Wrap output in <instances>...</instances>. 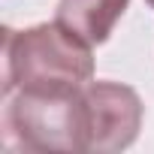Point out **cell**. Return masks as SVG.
I'll return each instance as SVG.
<instances>
[{"label":"cell","instance_id":"1","mask_svg":"<svg viewBox=\"0 0 154 154\" xmlns=\"http://www.w3.org/2000/svg\"><path fill=\"white\" fill-rule=\"evenodd\" d=\"M94 45L63 24L3 30V94L6 91H63L94 79Z\"/></svg>","mask_w":154,"mask_h":154},{"label":"cell","instance_id":"2","mask_svg":"<svg viewBox=\"0 0 154 154\" xmlns=\"http://www.w3.org/2000/svg\"><path fill=\"white\" fill-rule=\"evenodd\" d=\"M85 85L63 91H6L3 145L18 151H88Z\"/></svg>","mask_w":154,"mask_h":154},{"label":"cell","instance_id":"3","mask_svg":"<svg viewBox=\"0 0 154 154\" xmlns=\"http://www.w3.org/2000/svg\"><path fill=\"white\" fill-rule=\"evenodd\" d=\"M88 151H124L142 130L145 106L139 94L121 82H88Z\"/></svg>","mask_w":154,"mask_h":154},{"label":"cell","instance_id":"4","mask_svg":"<svg viewBox=\"0 0 154 154\" xmlns=\"http://www.w3.org/2000/svg\"><path fill=\"white\" fill-rule=\"evenodd\" d=\"M127 6L130 0H57L54 21L72 30L88 45H103Z\"/></svg>","mask_w":154,"mask_h":154},{"label":"cell","instance_id":"5","mask_svg":"<svg viewBox=\"0 0 154 154\" xmlns=\"http://www.w3.org/2000/svg\"><path fill=\"white\" fill-rule=\"evenodd\" d=\"M145 3H148V6H151V9H154V0H145Z\"/></svg>","mask_w":154,"mask_h":154}]
</instances>
